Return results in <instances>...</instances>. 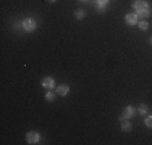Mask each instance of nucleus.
Listing matches in <instances>:
<instances>
[{
	"label": "nucleus",
	"mask_w": 152,
	"mask_h": 145,
	"mask_svg": "<svg viewBox=\"0 0 152 145\" xmlns=\"http://www.w3.org/2000/svg\"><path fill=\"white\" fill-rule=\"evenodd\" d=\"M139 29H141V31H147V29H149V23H147L146 20L139 21Z\"/></svg>",
	"instance_id": "ddd939ff"
},
{
	"label": "nucleus",
	"mask_w": 152,
	"mask_h": 145,
	"mask_svg": "<svg viewBox=\"0 0 152 145\" xmlns=\"http://www.w3.org/2000/svg\"><path fill=\"white\" fill-rule=\"evenodd\" d=\"M144 124H146L149 129H152V115H147V116H146V119H144Z\"/></svg>",
	"instance_id": "4468645a"
},
{
	"label": "nucleus",
	"mask_w": 152,
	"mask_h": 145,
	"mask_svg": "<svg viewBox=\"0 0 152 145\" xmlns=\"http://www.w3.org/2000/svg\"><path fill=\"white\" fill-rule=\"evenodd\" d=\"M137 113H139V115H147V111H149V110H147V107H146V105H139V108H137Z\"/></svg>",
	"instance_id": "2eb2a0df"
},
{
	"label": "nucleus",
	"mask_w": 152,
	"mask_h": 145,
	"mask_svg": "<svg viewBox=\"0 0 152 145\" xmlns=\"http://www.w3.org/2000/svg\"><path fill=\"white\" fill-rule=\"evenodd\" d=\"M149 44H151V45H152V37H151V39H149Z\"/></svg>",
	"instance_id": "f3484780"
},
{
	"label": "nucleus",
	"mask_w": 152,
	"mask_h": 145,
	"mask_svg": "<svg viewBox=\"0 0 152 145\" xmlns=\"http://www.w3.org/2000/svg\"><path fill=\"white\" fill-rule=\"evenodd\" d=\"M125 21H126V24H129V26H136L137 23H139V16H137V13H126V16H125Z\"/></svg>",
	"instance_id": "39448f33"
},
{
	"label": "nucleus",
	"mask_w": 152,
	"mask_h": 145,
	"mask_svg": "<svg viewBox=\"0 0 152 145\" xmlns=\"http://www.w3.org/2000/svg\"><path fill=\"white\" fill-rule=\"evenodd\" d=\"M39 140H41V134L36 132V130H29V132L26 134V142L34 145V144H39Z\"/></svg>",
	"instance_id": "f03ea898"
},
{
	"label": "nucleus",
	"mask_w": 152,
	"mask_h": 145,
	"mask_svg": "<svg viewBox=\"0 0 152 145\" xmlns=\"http://www.w3.org/2000/svg\"><path fill=\"white\" fill-rule=\"evenodd\" d=\"M137 13V16H139V20H147V18L152 14V8L149 7V8H144V10H141V12H136Z\"/></svg>",
	"instance_id": "6e6552de"
},
{
	"label": "nucleus",
	"mask_w": 152,
	"mask_h": 145,
	"mask_svg": "<svg viewBox=\"0 0 152 145\" xmlns=\"http://www.w3.org/2000/svg\"><path fill=\"white\" fill-rule=\"evenodd\" d=\"M55 95H57V92H52V89L47 90V92H45V100L47 102H53V100H55Z\"/></svg>",
	"instance_id": "9b49d317"
},
{
	"label": "nucleus",
	"mask_w": 152,
	"mask_h": 145,
	"mask_svg": "<svg viewBox=\"0 0 152 145\" xmlns=\"http://www.w3.org/2000/svg\"><path fill=\"white\" fill-rule=\"evenodd\" d=\"M134 115H136V108L134 107H126L125 110H123L121 116H120V121H123V119H131Z\"/></svg>",
	"instance_id": "20e7f679"
},
{
	"label": "nucleus",
	"mask_w": 152,
	"mask_h": 145,
	"mask_svg": "<svg viewBox=\"0 0 152 145\" xmlns=\"http://www.w3.org/2000/svg\"><path fill=\"white\" fill-rule=\"evenodd\" d=\"M75 18H76V20H84V18H86V12H84V10H81V8L75 10Z\"/></svg>",
	"instance_id": "9d476101"
},
{
	"label": "nucleus",
	"mask_w": 152,
	"mask_h": 145,
	"mask_svg": "<svg viewBox=\"0 0 152 145\" xmlns=\"http://www.w3.org/2000/svg\"><path fill=\"white\" fill-rule=\"evenodd\" d=\"M21 26H23V31L34 32L36 29H37V21H36L34 18H24L23 23H21Z\"/></svg>",
	"instance_id": "f257e3e1"
},
{
	"label": "nucleus",
	"mask_w": 152,
	"mask_h": 145,
	"mask_svg": "<svg viewBox=\"0 0 152 145\" xmlns=\"http://www.w3.org/2000/svg\"><path fill=\"white\" fill-rule=\"evenodd\" d=\"M41 84L44 89L47 90H50V89H55V81H53V78H50V76H45V78H42V81H41Z\"/></svg>",
	"instance_id": "423d86ee"
},
{
	"label": "nucleus",
	"mask_w": 152,
	"mask_h": 145,
	"mask_svg": "<svg viewBox=\"0 0 152 145\" xmlns=\"http://www.w3.org/2000/svg\"><path fill=\"white\" fill-rule=\"evenodd\" d=\"M47 2H49V3H55L57 0H47Z\"/></svg>",
	"instance_id": "dca6fc26"
},
{
	"label": "nucleus",
	"mask_w": 152,
	"mask_h": 145,
	"mask_svg": "<svg viewBox=\"0 0 152 145\" xmlns=\"http://www.w3.org/2000/svg\"><path fill=\"white\" fill-rule=\"evenodd\" d=\"M131 129H133V126H131V123H129V119H123L121 121V130L123 132H129Z\"/></svg>",
	"instance_id": "1a4fd4ad"
},
{
	"label": "nucleus",
	"mask_w": 152,
	"mask_h": 145,
	"mask_svg": "<svg viewBox=\"0 0 152 145\" xmlns=\"http://www.w3.org/2000/svg\"><path fill=\"white\" fill-rule=\"evenodd\" d=\"M55 89H57V95H60V97L68 95V92H70V86L68 84H60V86H57Z\"/></svg>",
	"instance_id": "0eeeda50"
},
{
	"label": "nucleus",
	"mask_w": 152,
	"mask_h": 145,
	"mask_svg": "<svg viewBox=\"0 0 152 145\" xmlns=\"http://www.w3.org/2000/svg\"><path fill=\"white\" fill-rule=\"evenodd\" d=\"M133 10L134 12H141V10H144V8H149V2L147 0H133Z\"/></svg>",
	"instance_id": "7ed1b4c3"
},
{
	"label": "nucleus",
	"mask_w": 152,
	"mask_h": 145,
	"mask_svg": "<svg viewBox=\"0 0 152 145\" xmlns=\"http://www.w3.org/2000/svg\"><path fill=\"white\" fill-rule=\"evenodd\" d=\"M96 2H97V7H99L100 12H104V8L108 5V0H96Z\"/></svg>",
	"instance_id": "f8f14e48"
}]
</instances>
